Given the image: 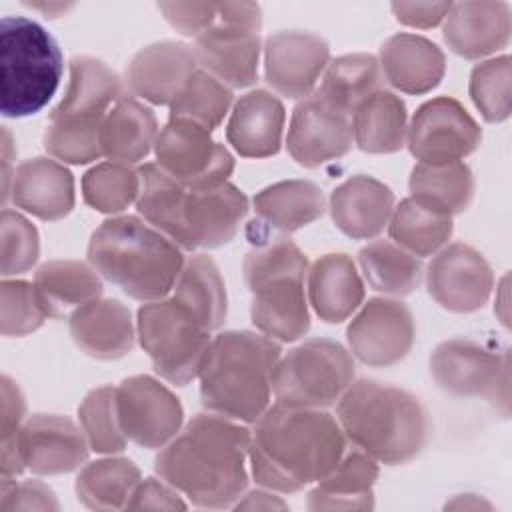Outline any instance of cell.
Listing matches in <instances>:
<instances>
[{
    "instance_id": "8992f818",
    "label": "cell",
    "mask_w": 512,
    "mask_h": 512,
    "mask_svg": "<svg viewBox=\"0 0 512 512\" xmlns=\"http://www.w3.org/2000/svg\"><path fill=\"white\" fill-rule=\"evenodd\" d=\"M90 266L130 298H166L182 268L180 246L136 216L104 220L88 242Z\"/></svg>"
},
{
    "instance_id": "5bb4252c",
    "label": "cell",
    "mask_w": 512,
    "mask_h": 512,
    "mask_svg": "<svg viewBox=\"0 0 512 512\" xmlns=\"http://www.w3.org/2000/svg\"><path fill=\"white\" fill-rule=\"evenodd\" d=\"M156 164L186 188H210L228 182L234 158L210 130L186 118H170L154 142Z\"/></svg>"
},
{
    "instance_id": "d6986e66",
    "label": "cell",
    "mask_w": 512,
    "mask_h": 512,
    "mask_svg": "<svg viewBox=\"0 0 512 512\" xmlns=\"http://www.w3.org/2000/svg\"><path fill=\"white\" fill-rule=\"evenodd\" d=\"M428 294L450 312L480 310L490 298L494 274L486 258L468 244L440 250L426 270Z\"/></svg>"
},
{
    "instance_id": "4316f807",
    "label": "cell",
    "mask_w": 512,
    "mask_h": 512,
    "mask_svg": "<svg viewBox=\"0 0 512 512\" xmlns=\"http://www.w3.org/2000/svg\"><path fill=\"white\" fill-rule=\"evenodd\" d=\"M382 76L400 92L426 94L446 72L442 50L418 34H394L380 48Z\"/></svg>"
},
{
    "instance_id": "277c9868",
    "label": "cell",
    "mask_w": 512,
    "mask_h": 512,
    "mask_svg": "<svg viewBox=\"0 0 512 512\" xmlns=\"http://www.w3.org/2000/svg\"><path fill=\"white\" fill-rule=\"evenodd\" d=\"M336 416L352 444L388 466L412 460L428 440L430 424L422 402L376 380L352 382L338 400Z\"/></svg>"
},
{
    "instance_id": "db71d44e",
    "label": "cell",
    "mask_w": 512,
    "mask_h": 512,
    "mask_svg": "<svg viewBox=\"0 0 512 512\" xmlns=\"http://www.w3.org/2000/svg\"><path fill=\"white\" fill-rule=\"evenodd\" d=\"M32 8H36V10H44L46 14H50V18H56V12L54 10H64L66 12V4H30Z\"/></svg>"
},
{
    "instance_id": "c3c4849f",
    "label": "cell",
    "mask_w": 512,
    "mask_h": 512,
    "mask_svg": "<svg viewBox=\"0 0 512 512\" xmlns=\"http://www.w3.org/2000/svg\"><path fill=\"white\" fill-rule=\"evenodd\" d=\"M130 510H184L186 504L180 500L178 490H174L170 484H162L156 478L142 480L128 504Z\"/></svg>"
},
{
    "instance_id": "484cf974",
    "label": "cell",
    "mask_w": 512,
    "mask_h": 512,
    "mask_svg": "<svg viewBox=\"0 0 512 512\" xmlns=\"http://www.w3.org/2000/svg\"><path fill=\"white\" fill-rule=\"evenodd\" d=\"M394 194L380 180L358 174L330 194V214L340 232L354 240L374 238L388 226Z\"/></svg>"
},
{
    "instance_id": "44dd1931",
    "label": "cell",
    "mask_w": 512,
    "mask_h": 512,
    "mask_svg": "<svg viewBox=\"0 0 512 512\" xmlns=\"http://www.w3.org/2000/svg\"><path fill=\"white\" fill-rule=\"evenodd\" d=\"M330 48L310 32H278L264 44V78L286 98H306L328 66Z\"/></svg>"
},
{
    "instance_id": "9a60e30c",
    "label": "cell",
    "mask_w": 512,
    "mask_h": 512,
    "mask_svg": "<svg viewBox=\"0 0 512 512\" xmlns=\"http://www.w3.org/2000/svg\"><path fill=\"white\" fill-rule=\"evenodd\" d=\"M482 140L478 122L464 106L448 96L424 102L406 132V144L414 158L424 164L460 162Z\"/></svg>"
},
{
    "instance_id": "7a4b0ae2",
    "label": "cell",
    "mask_w": 512,
    "mask_h": 512,
    "mask_svg": "<svg viewBox=\"0 0 512 512\" xmlns=\"http://www.w3.org/2000/svg\"><path fill=\"white\" fill-rule=\"evenodd\" d=\"M250 432L220 414H196L154 460L158 476L194 506H234L248 486Z\"/></svg>"
},
{
    "instance_id": "52a82bcc",
    "label": "cell",
    "mask_w": 512,
    "mask_h": 512,
    "mask_svg": "<svg viewBox=\"0 0 512 512\" xmlns=\"http://www.w3.org/2000/svg\"><path fill=\"white\" fill-rule=\"evenodd\" d=\"M244 280L252 294L250 318L268 338L294 342L310 328L304 296L308 260L288 238L258 244L244 258Z\"/></svg>"
},
{
    "instance_id": "d590c367",
    "label": "cell",
    "mask_w": 512,
    "mask_h": 512,
    "mask_svg": "<svg viewBox=\"0 0 512 512\" xmlns=\"http://www.w3.org/2000/svg\"><path fill=\"white\" fill-rule=\"evenodd\" d=\"M384 76L372 54H346L326 68L316 94L336 110L352 116L360 102L382 90Z\"/></svg>"
},
{
    "instance_id": "836d02e7",
    "label": "cell",
    "mask_w": 512,
    "mask_h": 512,
    "mask_svg": "<svg viewBox=\"0 0 512 512\" xmlns=\"http://www.w3.org/2000/svg\"><path fill=\"white\" fill-rule=\"evenodd\" d=\"M410 192L418 204L444 216L464 212L474 196V176L464 162L416 164L410 174Z\"/></svg>"
},
{
    "instance_id": "3957f363",
    "label": "cell",
    "mask_w": 512,
    "mask_h": 512,
    "mask_svg": "<svg viewBox=\"0 0 512 512\" xmlns=\"http://www.w3.org/2000/svg\"><path fill=\"white\" fill-rule=\"evenodd\" d=\"M136 208L148 224L186 250L228 244L248 212V198L234 184L186 188L158 164L138 168Z\"/></svg>"
},
{
    "instance_id": "f35d334b",
    "label": "cell",
    "mask_w": 512,
    "mask_h": 512,
    "mask_svg": "<svg viewBox=\"0 0 512 512\" xmlns=\"http://www.w3.org/2000/svg\"><path fill=\"white\" fill-rule=\"evenodd\" d=\"M172 290V296L188 304L210 330H218L224 324L228 312L224 280L214 260L206 254H196L184 262Z\"/></svg>"
},
{
    "instance_id": "7bdbcfd3",
    "label": "cell",
    "mask_w": 512,
    "mask_h": 512,
    "mask_svg": "<svg viewBox=\"0 0 512 512\" xmlns=\"http://www.w3.org/2000/svg\"><path fill=\"white\" fill-rule=\"evenodd\" d=\"M78 418L90 450L116 454L126 448V434L116 410V388L100 386L90 390L78 408Z\"/></svg>"
},
{
    "instance_id": "1f68e13d",
    "label": "cell",
    "mask_w": 512,
    "mask_h": 512,
    "mask_svg": "<svg viewBox=\"0 0 512 512\" xmlns=\"http://www.w3.org/2000/svg\"><path fill=\"white\" fill-rule=\"evenodd\" d=\"M378 464L364 452H352L336 464L308 494L310 510H370Z\"/></svg>"
},
{
    "instance_id": "603a6c76",
    "label": "cell",
    "mask_w": 512,
    "mask_h": 512,
    "mask_svg": "<svg viewBox=\"0 0 512 512\" xmlns=\"http://www.w3.org/2000/svg\"><path fill=\"white\" fill-rule=\"evenodd\" d=\"M444 42L468 60H476L504 48L510 40V6L506 2H458L444 18Z\"/></svg>"
},
{
    "instance_id": "ffe728a7",
    "label": "cell",
    "mask_w": 512,
    "mask_h": 512,
    "mask_svg": "<svg viewBox=\"0 0 512 512\" xmlns=\"http://www.w3.org/2000/svg\"><path fill=\"white\" fill-rule=\"evenodd\" d=\"M352 116L336 110L316 92L292 112L286 146L290 156L306 168L342 158L352 148Z\"/></svg>"
},
{
    "instance_id": "ba28073f",
    "label": "cell",
    "mask_w": 512,
    "mask_h": 512,
    "mask_svg": "<svg viewBox=\"0 0 512 512\" xmlns=\"http://www.w3.org/2000/svg\"><path fill=\"white\" fill-rule=\"evenodd\" d=\"M118 74L102 60L76 56L70 60V82L52 110L44 134L46 152L68 164H88L102 156V122L120 94Z\"/></svg>"
},
{
    "instance_id": "816d5d0a",
    "label": "cell",
    "mask_w": 512,
    "mask_h": 512,
    "mask_svg": "<svg viewBox=\"0 0 512 512\" xmlns=\"http://www.w3.org/2000/svg\"><path fill=\"white\" fill-rule=\"evenodd\" d=\"M238 510H286V502H282L278 496H272L264 490H254L244 496V500H238L234 504Z\"/></svg>"
},
{
    "instance_id": "f6af8a7d",
    "label": "cell",
    "mask_w": 512,
    "mask_h": 512,
    "mask_svg": "<svg viewBox=\"0 0 512 512\" xmlns=\"http://www.w3.org/2000/svg\"><path fill=\"white\" fill-rule=\"evenodd\" d=\"M2 276H14L30 270L38 260V230L30 220L12 210H2L0 218Z\"/></svg>"
},
{
    "instance_id": "60d3db41",
    "label": "cell",
    "mask_w": 512,
    "mask_h": 512,
    "mask_svg": "<svg viewBox=\"0 0 512 512\" xmlns=\"http://www.w3.org/2000/svg\"><path fill=\"white\" fill-rule=\"evenodd\" d=\"M230 104L232 90L198 68L170 104V118H186L212 132L224 120Z\"/></svg>"
},
{
    "instance_id": "d4e9b609",
    "label": "cell",
    "mask_w": 512,
    "mask_h": 512,
    "mask_svg": "<svg viewBox=\"0 0 512 512\" xmlns=\"http://www.w3.org/2000/svg\"><path fill=\"white\" fill-rule=\"evenodd\" d=\"M74 344L96 360H118L134 346L130 310L112 298H96L70 314Z\"/></svg>"
},
{
    "instance_id": "74e56055",
    "label": "cell",
    "mask_w": 512,
    "mask_h": 512,
    "mask_svg": "<svg viewBox=\"0 0 512 512\" xmlns=\"http://www.w3.org/2000/svg\"><path fill=\"white\" fill-rule=\"evenodd\" d=\"M368 284L384 294L406 296L422 280V262L390 240H374L358 252Z\"/></svg>"
},
{
    "instance_id": "4fadbf2b",
    "label": "cell",
    "mask_w": 512,
    "mask_h": 512,
    "mask_svg": "<svg viewBox=\"0 0 512 512\" xmlns=\"http://www.w3.org/2000/svg\"><path fill=\"white\" fill-rule=\"evenodd\" d=\"M508 352H496L468 338H452L436 346L430 372L438 388L454 396H482L508 416L510 398Z\"/></svg>"
},
{
    "instance_id": "8fae6325",
    "label": "cell",
    "mask_w": 512,
    "mask_h": 512,
    "mask_svg": "<svg viewBox=\"0 0 512 512\" xmlns=\"http://www.w3.org/2000/svg\"><path fill=\"white\" fill-rule=\"evenodd\" d=\"M354 378L348 350L328 338H312L278 360L272 390L280 404L328 408L340 400Z\"/></svg>"
},
{
    "instance_id": "30bf717a",
    "label": "cell",
    "mask_w": 512,
    "mask_h": 512,
    "mask_svg": "<svg viewBox=\"0 0 512 512\" xmlns=\"http://www.w3.org/2000/svg\"><path fill=\"white\" fill-rule=\"evenodd\" d=\"M136 322L140 346L164 380L186 386L198 376L212 330L188 304L176 296L148 302Z\"/></svg>"
},
{
    "instance_id": "cb8c5ba5",
    "label": "cell",
    "mask_w": 512,
    "mask_h": 512,
    "mask_svg": "<svg viewBox=\"0 0 512 512\" xmlns=\"http://www.w3.org/2000/svg\"><path fill=\"white\" fill-rule=\"evenodd\" d=\"M12 202L40 220H60L74 208V178L60 162L44 156L24 160L12 176Z\"/></svg>"
},
{
    "instance_id": "ac0fdd59",
    "label": "cell",
    "mask_w": 512,
    "mask_h": 512,
    "mask_svg": "<svg viewBox=\"0 0 512 512\" xmlns=\"http://www.w3.org/2000/svg\"><path fill=\"white\" fill-rule=\"evenodd\" d=\"M414 318L400 300L372 298L346 330L350 352L368 366H390L406 358L414 344Z\"/></svg>"
},
{
    "instance_id": "e0dca14e",
    "label": "cell",
    "mask_w": 512,
    "mask_h": 512,
    "mask_svg": "<svg viewBox=\"0 0 512 512\" xmlns=\"http://www.w3.org/2000/svg\"><path fill=\"white\" fill-rule=\"evenodd\" d=\"M120 426L142 448L166 446L182 426L180 400L150 376H132L116 388Z\"/></svg>"
},
{
    "instance_id": "f907efd6",
    "label": "cell",
    "mask_w": 512,
    "mask_h": 512,
    "mask_svg": "<svg viewBox=\"0 0 512 512\" xmlns=\"http://www.w3.org/2000/svg\"><path fill=\"white\" fill-rule=\"evenodd\" d=\"M26 402L14 380L2 376V440L12 438L24 420Z\"/></svg>"
},
{
    "instance_id": "b9f144b4",
    "label": "cell",
    "mask_w": 512,
    "mask_h": 512,
    "mask_svg": "<svg viewBox=\"0 0 512 512\" xmlns=\"http://www.w3.org/2000/svg\"><path fill=\"white\" fill-rule=\"evenodd\" d=\"M140 192V176L130 164L102 162L82 176L84 202L104 214L128 208Z\"/></svg>"
},
{
    "instance_id": "f1b7e54d",
    "label": "cell",
    "mask_w": 512,
    "mask_h": 512,
    "mask_svg": "<svg viewBox=\"0 0 512 512\" xmlns=\"http://www.w3.org/2000/svg\"><path fill=\"white\" fill-rule=\"evenodd\" d=\"M308 296L328 324L344 322L364 300V284L348 254H324L308 270Z\"/></svg>"
},
{
    "instance_id": "83f0119b",
    "label": "cell",
    "mask_w": 512,
    "mask_h": 512,
    "mask_svg": "<svg viewBox=\"0 0 512 512\" xmlns=\"http://www.w3.org/2000/svg\"><path fill=\"white\" fill-rule=\"evenodd\" d=\"M284 120V106L274 94L252 90L236 102L226 138L240 156L266 158L280 150Z\"/></svg>"
},
{
    "instance_id": "e575fe53",
    "label": "cell",
    "mask_w": 512,
    "mask_h": 512,
    "mask_svg": "<svg viewBox=\"0 0 512 512\" xmlns=\"http://www.w3.org/2000/svg\"><path fill=\"white\" fill-rule=\"evenodd\" d=\"M254 210L268 226L294 232L324 214V194L310 180H284L260 190Z\"/></svg>"
},
{
    "instance_id": "7402d4cb",
    "label": "cell",
    "mask_w": 512,
    "mask_h": 512,
    "mask_svg": "<svg viewBox=\"0 0 512 512\" xmlns=\"http://www.w3.org/2000/svg\"><path fill=\"white\" fill-rule=\"evenodd\" d=\"M198 70L194 50L182 42L148 44L128 64L126 86L152 104H172L188 78Z\"/></svg>"
},
{
    "instance_id": "7c38bea8",
    "label": "cell",
    "mask_w": 512,
    "mask_h": 512,
    "mask_svg": "<svg viewBox=\"0 0 512 512\" xmlns=\"http://www.w3.org/2000/svg\"><path fill=\"white\" fill-rule=\"evenodd\" d=\"M262 10L254 2H218L208 30L196 36L198 66L226 86L246 88L256 82Z\"/></svg>"
},
{
    "instance_id": "ee69618b",
    "label": "cell",
    "mask_w": 512,
    "mask_h": 512,
    "mask_svg": "<svg viewBox=\"0 0 512 512\" xmlns=\"http://www.w3.org/2000/svg\"><path fill=\"white\" fill-rule=\"evenodd\" d=\"M510 56H498L474 66L470 74V96L482 118L502 122L510 116Z\"/></svg>"
},
{
    "instance_id": "f5cc1de1",
    "label": "cell",
    "mask_w": 512,
    "mask_h": 512,
    "mask_svg": "<svg viewBox=\"0 0 512 512\" xmlns=\"http://www.w3.org/2000/svg\"><path fill=\"white\" fill-rule=\"evenodd\" d=\"M446 508H490V504L478 500L474 494H464V496H458L456 500L448 502Z\"/></svg>"
},
{
    "instance_id": "f546056e",
    "label": "cell",
    "mask_w": 512,
    "mask_h": 512,
    "mask_svg": "<svg viewBox=\"0 0 512 512\" xmlns=\"http://www.w3.org/2000/svg\"><path fill=\"white\" fill-rule=\"evenodd\" d=\"M156 138L158 124L154 112L132 96H120L102 122V156L112 162L134 164L148 156Z\"/></svg>"
},
{
    "instance_id": "6da1fadb",
    "label": "cell",
    "mask_w": 512,
    "mask_h": 512,
    "mask_svg": "<svg viewBox=\"0 0 512 512\" xmlns=\"http://www.w3.org/2000/svg\"><path fill=\"white\" fill-rule=\"evenodd\" d=\"M346 436L322 408L274 404L254 422L248 458L256 484L276 492H298L322 480L344 454Z\"/></svg>"
},
{
    "instance_id": "9c48e42d",
    "label": "cell",
    "mask_w": 512,
    "mask_h": 512,
    "mask_svg": "<svg viewBox=\"0 0 512 512\" xmlns=\"http://www.w3.org/2000/svg\"><path fill=\"white\" fill-rule=\"evenodd\" d=\"M62 78V52L34 20L4 16L0 22V112L24 118L42 110Z\"/></svg>"
},
{
    "instance_id": "681fc988",
    "label": "cell",
    "mask_w": 512,
    "mask_h": 512,
    "mask_svg": "<svg viewBox=\"0 0 512 512\" xmlns=\"http://www.w3.org/2000/svg\"><path fill=\"white\" fill-rule=\"evenodd\" d=\"M452 2H392V14L400 24L412 28H434L440 24Z\"/></svg>"
},
{
    "instance_id": "bcb514c9",
    "label": "cell",
    "mask_w": 512,
    "mask_h": 512,
    "mask_svg": "<svg viewBox=\"0 0 512 512\" xmlns=\"http://www.w3.org/2000/svg\"><path fill=\"white\" fill-rule=\"evenodd\" d=\"M0 332L4 336H26L38 330L46 318L34 284L24 280H4L0 286Z\"/></svg>"
},
{
    "instance_id": "2e32d148",
    "label": "cell",
    "mask_w": 512,
    "mask_h": 512,
    "mask_svg": "<svg viewBox=\"0 0 512 512\" xmlns=\"http://www.w3.org/2000/svg\"><path fill=\"white\" fill-rule=\"evenodd\" d=\"M88 440L72 420L58 414H34L20 430L2 440V454L20 458L34 474L54 476L76 470L88 456Z\"/></svg>"
},
{
    "instance_id": "8d00e7d4",
    "label": "cell",
    "mask_w": 512,
    "mask_h": 512,
    "mask_svg": "<svg viewBox=\"0 0 512 512\" xmlns=\"http://www.w3.org/2000/svg\"><path fill=\"white\" fill-rule=\"evenodd\" d=\"M142 482L138 466L128 458H102L90 462L76 478V496L90 510L128 508Z\"/></svg>"
},
{
    "instance_id": "d6a6232c",
    "label": "cell",
    "mask_w": 512,
    "mask_h": 512,
    "mask_svg": "<svg viewBox=\"0 0 512 512\" xmlns=\"http://www.w3.org/2000/svg\"><path fill=\"white\" fill-rule=\"evenodd\" d=\"M406 106L390 90L370 94L352 114V134L368 154L398 152L406 144Z\"/></svg>"
},
{
    "instance_id": "ab89813d",
    "label": "cell",
    "mask_w": 512,
    "mask_h": 512,
    "mask_svg": "<svg viewBox=\"0 0 512 512\" xmlns=\"http://www.w3.org/2000/svg\"><path fill=\"white\" fill-rule=\"evenodd\" d=\"M388 234L394 244L414 256H428L442 248L452 236V216L424 208L414 198H404L388 220Z\"/></svg>"
},
{
    "instance_id": "4dcf8cb0",
    "label": "cell",
    "mask_w": 512,
    "mask_h": 512,
    "mask_svg": "<svg viewBox=\"0 0 512 512\" xmlns=\"http://www.w3.org/2000/svg\"><path fill=\"white\" fill-rule=\"evenodd\" d=\"M36 298L50 318H62L68 312L100 298L102 282L96 270L78 260H50L34 276Z\"/></svg>"
},
{
    "instance_id": "7dc6e473",
    "label": "cell",
    "mask_w": 512,
    "mask_h": 512,
    "mask_svg": "<svg viewBox=\"0 0 512 512\" xmlns=\"http://www.w3.org/2000/svg\"><path fill=\"white\" fill-rule=\"evenodd\" d=\"M0 512L14 510H58L54 492L40 480H24L0 486Z\"/></svg>"
},
{
    "instance_id": "5b68a950",
    "label": "cell",
    "mask_w": 512,
    "mask_h": 512,
    "mask_svg": "<svg viewBox=\"0 0 512 512\" xmlns=\"http://www.w3.org/2000/svg\"><path fill=\"white\" fill-rule=\"evenodd\" d=\"M280 344L266 334L228 330L218 334L200 364L204 408L230 420L256 422L270 402Z\"/></svg>"
}]
</instances>
